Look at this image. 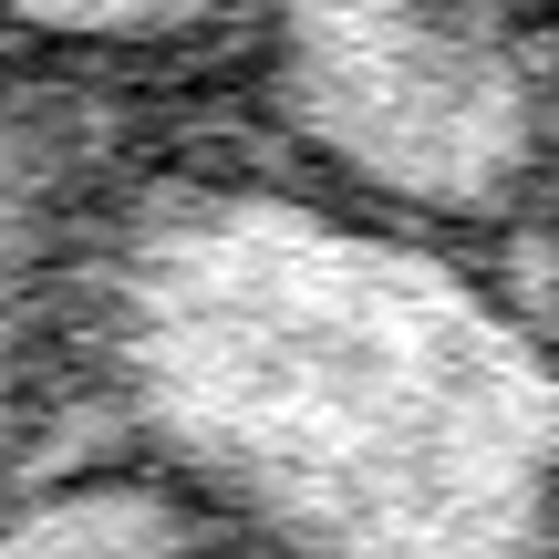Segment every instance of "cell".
Masks as SVG:
<instances>
[{"label":"cell","instance_id":"cell-4","mask_svg":"<svg viewBox=\"0 0 559 559\" xmlns=\"http://www.w3.org/2000/svg\"><path fill=\"white\" fill-rule=\"evenodd\" d=\"M0 559H207V539L145 477L104 456H73L0 508Z\"/></svg>","mask_w":559,"mask_h":559},{"label":"cell","instance_id":"cell-6","mask_svg":"<svg viewBox=\"0 0 559 559\" xmlns=\"http://www.w3.org/2000/svg\"><path fill=\"white\" fill-rule=\"evenodd\" d=\"M539 32H549V62H559V0H539ZM549 270H559V228H549Z\"/></svg>","mask_w":559,"mask_h":559},{"label":"cell","instance_id":"cell-2","mask_svg":"<svg viewBox=\"0 0 559 559\" xmlns=\"http://www.w3.org/2000/svg\"><path fill=\"white\" fill-rule=\"evenodd\" d=\"M207 94L311 177L549 260L559 62L539 0H228Z\"/></svg>","mask_w":559,"mask_h":559},{"label":"cell","instance_id":"cell-3","mask_svg":"<svg viewBox=\"0 0 559 559\" xmlns=\"http://www.w3.org/2000/svg\"><path fill=\"white\" fill-rule=\"evenodd\" d=\"M187 83L0 32V508L73 466V300L115 177Z\"/></svg>","mask_w":559,"mask_h":559},{"label":"cell","instance_id":"cell-1","mask_svg":"<svg viewBox=\"0 0 559 559\" xmlns=\"http://www.w3.org/2000/svg\"><path fill=\"white\" fill-rule=\"evenodd\" d=\"M73 456L207 559H559V270L311 177L187 83L83 260Z\"/></svg>","mask_w":559,"mask_h":559},{"label":"cell","instance_id":"cell-5","mask_svg":"<svg viewBox=\"0 0 559 559\" xmlns=\"http://www.w3.org/2000/svg\"><path fill=\"white\" fill-rule=\"evenodd\" d=\"M0 32L83 62H124V73H166V83H218L228 0H0Z\"/></svg>","mask_w":559,"mask_h":559}]
</instances>
